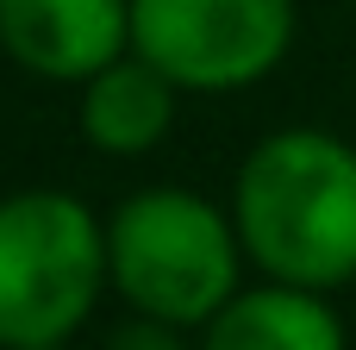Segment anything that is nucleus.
Returning <instances> with one entry per match:
<instances>
[{
    "mask_svg": "<svg viewBox=\"0 0 356 350\" xmlns=\"http://www.w3.org/2000/svg\"><path fill=\"white\" fill-rule=\"evenodd\" d=\"M244 257L288 288L356 282V150L319 125L269 132L232 194Z\"/></svg>",
    "mask_w": 356,
    "mask_h": 350,
    "instance_id": "obj_1",
    "label": "nucleus"
},
{
    "mask_svg": "<svg viewBox=\"0 0 356 350\" xmlns=\"http://www.w3.org/2000/svg\"><path fill=\"white\" fill-rule=\"evenodd\" d=\"M238 219L194 188H144L106 219V276L131 313L207 326L238 294Z\"/></svg>",
    "mask_w": 356,
    "mask_h": 350,
    "instance_id": "obj_2",
    "label": "nucleus"
},
{
    "mask_svg": "<svg viewBox=\"0 0 356 350\" xmlns=\"http://www.w3.org/2000/svg\"><path fill=\"white\" fill-rule=\"evenodd\" d=\"M106 225L63 188L0 200V350L69 344L106 288Z\"/></svg>",
    "mask_w": 356,
    "mask_h": 350,
    "instance_id": "obj_3",
    "label": "nucleus"
},
{
    "mask_svg": "<svg viewBox=\"0 0 356 350\" xmlns=\"http://www.w3.org/2000/svg\"><path fill=\"white\" fill-rule=\"evenodd\" d=\"M294 44V0H131V50L188 94L263 81Z\"/></svg>",
    "mask_w": 356,
    "mask_h": 350,
    "instance_id": "obj_4",
    "label": "nucleus"
},
{
    "mask_svg": "<svg viewBox=\"0 0 356 350\" xmlns=\"http://www.w3.org/2000/svg\"><path fill=\"white\" fill-rule=\"evenodd\" d=\"M0 50L44 81H88L131 50V0H0Z\"/></svg>",
    "mask_w": 356,
    "mask_h": 350,
    "instance_id": "obj_5",
    "label": "nucleus"
},
{
    "mask_svg": "<svg viewBox=\"0 0 356 350\" xmlns=\"http://www.w3.org/2000/svg\"><path fill=\"white\" fill-rule=\"evenodd\" d=\"M175 94H181V88H175L150 56L125 50L119 63H106L100 75L81 81V132H88V144L106 150V157H144V150H156V144L169 138V125H175Z\"/></svg>",
    "mask_w": 356,
    "mask_h": 350,
    "instance_id": "obj_6",
    "label": "nucleus"
},
{
    "mask_svg": "<svg viewBox=\"0 0 356 350\" xmlns=\"http://www.w3.org/2000/svg\"><path fill=\"white\" fill-rule=\"evenodd\" d=\"M200 350H344V326L313 288H238L213 319Z\"/></svg>",
    "mask_w": 356,
    "mask_h": 350,
    "instance_id": "obj_7",
    "label": "nucleus"
},
{
    "mask_svg": "<svg viewBox=\"0 0 356 350\" xmlns=\"http://www.w3.org/2000/svg\"><path fill=\"white\" fill-rule=\"evenodd\" d=\"M106 350H188L181 344V326H169V319H150V313H138L131 326H119Z\"/></svg>",
    "mask_w": 356,
    "mask_h": 350,
    "instance_id": "obj_8",
    "label": "nucleus"
},
{
    "mask_svg": "<svg viewBox=\"0 0 356 350\" xmlns=\"http://www.w3.org/2000/svg\"><path fill=\"white\" fill-rule=\"evenodd\" d=\"M44 350H63V344H44Z\"/></svg>",
    "mask_w": 356,
    "mask_h": 350,
    "instance_id": "obj_9",
    "label": "nucleus"
}]
</instances>
